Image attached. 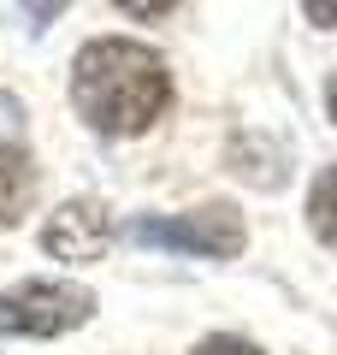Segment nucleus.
<instances>
[{"label":"nucleus","instance_id":"obj_1","mask_svg":"<svg viewBox=\"0 0 337 355\" xmlns=\"http://www.w3.org/2000/svg\"><path fill=\"white\" fill-rule=\"evenodd\" d=\"M172 101L166 60L148 42L130 36H95L71 60V107L101 137H142Z\"/></svg>","mask_w":337,"mask_h":355},{"label":"nucleus","instance_id":"obj_2","mask_svg":"<svg viewBox=\"0 0 337 355\" xmlns=\"http://www.w3.org/2000/svg\"><path fill=\"white\" fill-rule=\"evenodd\" d=\"M95 314V296L65 279H30L0 291V331L6 338H60Z\"/></svg>","mask_w":337,"mask_h":355},{"label":"nucleus","instance_id":"obj_12","mask_svg":"<svg viewBox=\"0 0 337 355\" xmlns=\"http://www.w3.org/2000/svg\"><path fill=\"white\" fill-rule=\"evenodd\" d=\"M325 107H331V125H337V71H331V83H325Z\"/></svg>","mask_w":337,"mask_h":355},{"label":"nucleus","instance_id":"obj_4","mask_svg":"<svg viewBox=\"0 0 337 355\" xmlns=\"http://www.w3.org/2000/svg\"><path fill=\"white\" fill-rule=\"evenodd\" d=\"M107 243H112V219H107L101 202H65V207H53V219L42 225V249L60 254V261H77V266L101 261Z\"/></svg>","mask_w":337,"mask_h":355},{"label":"nucleus","instance_id":"obj_11","mask_svg":"<svg viewBox=\"0 0 337 355\" xmlns=\"http://www.w3.org/2000/svg\"><path fill=\"white\" fill-rule=\"evenodd\" d=\"M0 130L12 137V130H24V107L12 101V95H0Z\"/></svg>","mask_w":337,"mask_h":355},{"label":"nucleus","instance_id":"obj_8","mask_svg":"<svg viewBox=\"0 0 337 355\" xmlns=\"http://www.w3.org/2000/svg\"><path fill=\"white\" fill-rule=\"evenodd\" d=\"M65 6H71V0H18V12L30 18V30H36V36H42V30H48L60 12H65Z\"/></svg>","mask_w":337,"mask_h":355},{"label":"nucleus","instance_id":"obj_5","mask_svg":"<svg viewBox=\"0 0 337 355\" xmlns=\"http://www.w3.org/2000/svg\"><path fill=\"white\" fill-rule=\"evenodd\" d=\"M30 190H36V166L24 160V148L0 142V231L18 225V214L30 207Z\"/></svg>","mask_w":337,"mask_h":355},{"label":"nucleus","instance_id":"obj_9","mask_svg":"<svg viewBox=\"0 0 337 355\" xmlns=\"http://www.w3.org/2000/svg\"><path fill=\"white\" fill-rule=\"evenodd\" d=\"M119 12H130V18H160V12H172L178 0H112Z\"/></svg>","mask_w":337,"mask_h":355},{"label":"nucleus","instance_id":"obj_7","mask_svg":"<svg viewBox=\"0 0 337 355\" xmlns=\"http://www.w3.org/2000/svg\"><path fill=\"white\" fill-rule=\"evenodd\" d=\"M196 355H266V349H254L249 338H231V331H213L196 343Z\"/></svg>","mask_w":337,"mask_h":355},{"label":"nucleus","instance_id":"obj_3","mask_svg":"<svg viewBox=\"0 0 337 355\" xmlns=\"http://www.w3.org/2000/svg\"><path fill=\"white\" fill-rule=\"evenodd\" d=\"M130 237L148 249H178V254H201V261H231L243 254V214L231 202H207L189 214H166V219H137Z\"/></svg>","mask_w":337,"mask_h":355},{"label":"nucleus","instance_id":"obj_10","mask_svg":"<svg viewBox=\"0 0 337 355\" xmlns=\"http://www.w3.org/2000/svg\"><path fill=\"white\" fill-rule=\"evenodd\" d=\"M302 12H308V24L337 30V0H302Z\"/></svg>","mask_w":337,"mask_h":355},{"label":"nucleus","instance_id":"obj_6","mask_svg":"<svg viewBox=\"0 0 337 355\" xmlns=\"http://www.w3.org/2000/svg\"><path fill=\"white\" fill-rule=\"evenodd\" d=\"M308 225L320 243H331L337 249V166H325L320 178H313V190H308Z\"/></svg>","mask_w":337,"mask_h":355}]
</instances>
